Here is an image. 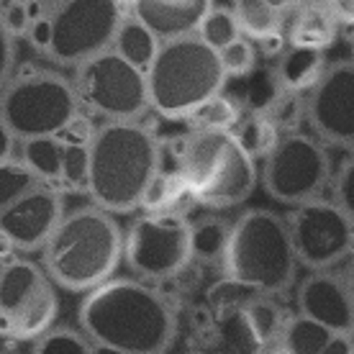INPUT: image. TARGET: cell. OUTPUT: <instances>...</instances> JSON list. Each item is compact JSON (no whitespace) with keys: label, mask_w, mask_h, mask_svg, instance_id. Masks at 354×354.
I'll use <instances>...</instances> for the list:
<instances>
[{"label":"cell","mask_w":354,"mask_h":354,"mask_svg":"<svg viewBox=\"0 0 354 354\" xmlns=\"http://www.w3.org/2000/svg\"><path fill=\"white\" fill-rule=\"evenodd\" d=\"M77 324L95 346L121 354H167L177 337V308L154 283L111 277L82 295Z\"/></svg>","instance_id":"1"},{"label":"cell","mask_w":354,"mask_h":354,"mask_svg":"<svg viewBox=\"0 0 354 354\" xmlns=\"http://www.w3.org/2000/svg\"><path fill=\"white\" fill-rule=\"evenodd\" d=\"M165 147L142 121H103L90 139V203L121 216L142 208Z\"/></svg>","instance_id":"2"},{"label":"cell","mask_w":354,"mask_h":354,"mask_svg":"<svg viewBox=\"0 0 354 354\" xmlns=\"http://www.w3.org/2000/svg\"><path fill=\"white\" fill-rule=\"evenodd\" d=\"M124 262V229L115 213L90 203L62 216L41 249V265L57 288L90 292L111 280Z\"/></svg>","instance_id":"3"},{"label":"cell","mask_w":354,"mask_h":354,"mask_svg":"<svg viewBox=\"0 0 354 354\" xmlns=\"http://www.w3.org/2000/svg\"><path fill=\"white\" fill-rule=\"evenodd\" d=\"M298 257L288 218L265 208L239 213L229 229L221 270L226 283L252 292L283 295L298 274Z\"/></svg>","instance_id":"4"},{"label":"cell","mask_w":354,"mask_h":354,"mask_svg":"<svg viewBox=\"0 0 354 354\" xmlns=\"http://www.w3.org/2000/svg\"><path fill=\"white\" fill-rule=\"evenodd\" d=\"M226 72L216 49L198 34L162 41L147 70L151 111L167 121H185L198 106L226 88Z\"/></svg>","instance_id":"5"},{"label":"cell","mask_w":354,"mask_h":354,"mask_svg":"<svg viewBox=\"0 0 354 354\" xmlns=\"http://www.w3.org/2000/svg\"><path fill=\"white\" fill-rule=\"evenodd\" d=\"M124 8L115 0H62L49 13L36 16L28 44L59 67H77L113 46Z\"/></svg>","instance_id":"6"},{"label":"cell","mask_w":354,"mask_h":354,"mask_svg":"<svg viewBox=\"0 0 354 354\" xmlns=\"http://www.w3.org/2000/svg\"><path fill=\"white\" fill-rule=\"evenodd\" d=\"M82 113L72 77L46 67L13 72L0 90V118L18 142L64 131Z\"/></svg>","instance_id":"7"},{"label":"cell","mask_w":354,"mask_h":354,"mask_svg":"<svg viewBox=\"0 0 354 354\" xmlns=\"http://www.w3.org/2000/svg\"><path fill=\"white\" fill-rule=\"evenodd\" d=\"M193 259V221L185 213H142L124 231V262L139 280H175Z\"/></svg>","instance_id":"8"},{"label":"cell","mask_w":354,"mask_h":354,"mask_svg":"<svg viewBox=\"0 0 354 354\" xmlns=\"http://www.w3.org/2000/svg\"><path fill=\"white\" fill-rule=\"evenodd\" d=\"M72 85L82 111L103 121H142V115L151 111L147 72L126 62L113 49L77 64Z\"/></svg>","instance_id":"9"},{"label":"cell","mask_w":354,"mask_h":354,"mask_svg":"<svg viewBox=\"0 0 354 354\" xmlns=\"http://www.w3.org/2000/svg\"><path fill=\"white\" fill-rule=\"evenodd\" d=\"M59 295L44 265L13 257L0 265V337L36 342L57 326Z\"/></svg>","instance_id":"10"},{"label":"cell","mask_w":354,"mask_h":354,"mask_svg":"<svg viewBox=\"0 0 354 354\" xmlns=\"http://www.w3.org/2000/svg\"><path fill=\"white\" fill-rule=\"evenodd\" d=\"M331 177L334 175L326 144L306 131L283 133L259 167L265 193L290 208L321 198Z\"/></svg>","instance_id":"11"},{"label":"cell","mask_w":354,"mask_h":354,"mask_svg":"<svg viewBox=\"0 0 354 354\" xmlns=\"http://www.w3.org/2000/svg\"><path fill=\"white\" fill-rule=\"evenodd\" d=\"M288 218L295 257L306 270H337L354 257V221L334 198L292 205Z\"/></svg>","instance_id":"12"},{"label":"cell","mask_w":354,"mask_h":354,"mask_svg":"<svg viewBox=\"0 0 354 354\" xmlns=\"http://www.w3.org/2000/svg\"><path fill=\"white\" fill-rule=\"evenodd\" d=\"M306 124L326 147L354 149V62L328 64L306 93Z\"/></svg>","instance_id":"13"},{"label":"cell","mask_w":354,"mask_h":354,"mask_svg":"<svg viewBox=\"0 0 354 354\" xmlns=\"http://www.w3.org/2000/svg\"><path fill=\"white\" fill-rule=\"evenodd\" d=\"M64 213L62 190L39 183L0 211V229L13 239L18 252H41Z\"/></svg>","instance_id":"14"},{"label":"cell","mask_w":354,"mask_h":354,"mask_svg":"<svg viewBox=\"0 0 354 354\" xmlns=\"http://www.w3.org/2000/svg\"><path fill=\"white\" fill-rule=\"evenodd\" d=\"M298 313L319 321L334 334L354 337V298L344 270H310L295 290Z\"/></svg>","instance_id":"15"},{"label":"cell","mask_w":354,"mask_h":354,"mask_svg":"<svg viewBox=\"0 0 354 354\" xmlns=\"http://www.w3.org/2000/svg\"><path fill=\"white\" fill-rule=\"evenodd\" d=\"M257 183V160L231 136V144L223 154V160L218 162V167H216L211 180L205 183L203 190L195 193L193 201L203 208H211V211H229V208L247 203Z\"/></svg>","instance_id":"16"},{"label":"cell","mask_w":354,"mask_h":354,"mask_svg":"<svg viewBox=\"0 0 354 354\" xmlns=\"http://www.w3.org/2000/svg\"><path fill=\"white\" fill-rule=\"evenodd\" d=\"M213 6L216 0H136L131 10L162 41H172L198 34Z\"/></svg>","instance_id":"17"},{"label":"cell","mask_w":354,"mask_h":354,"mask_svg":"<svg viewBox=\"0 0 354 354\" xmlns=\"http://www.w3.org/2000/svg\"><path fill=\"white\" fill-rule=\"evenodd\" d=\"M326 67H328L326 52L308 49V46L288 44L283 52H280V57L274 59L272 77H274L277 90L306 95V93L321 80V75H324Z\"/></svg>","instance_id":"18"},{"label":"cell","mask_w":354,"mask_h":354,"mask_svg":"<svg viewBox=\"0 0 354 354\" xmlns=\"http://www.w3.org/2000/svg\"><path fill=\"white\" fill-rule=\"evenodd\" d=\"M295 16L288 28V44L308 46L326 52L339 39V21L331 16V10L324 8L319 0H306L295 6Z\"/></svg>","instance_id":"19"},{"label":"cell","mask_w":354,"mask_h":354,"mask_svg":"<svg viewBox=\"0 0 354 354\" xmlns=\"http://www.w3.org/2000/svg\"><path fill=\"white\" fill-rule=\"evenodd\" d=\"M21 160L26 162L28 169L34 172L41 183L59 187L67 162V139L64 133H52V136H36L21 142Z\"/></svg>","instance_id":"20"},{"label":"cell","mask_w":354,"mask_h":354,"mask_svg":"<svg viewBox=\"0 0 354 354\" xmlns=\"http://www.w3.org/2000/svg\"><path fill=\"white\" fill-rule=\"evenodd\" d=\"M111 49L121 54L126 62H131L133 67H139V70L147 72L151 67V62L157 59V54H160L162 39L154 34L149 26H144L136 16H131V18L124 16L121 26L115 31V39Z\"/></svg>","instance_id":"21"},{"label":"cell","mask_w":354,"mask_h":354,"mask_svg":"<svg viewBox=\"0 0 354 354\" xmlns=\"http://www.w3.org/2000/svg\"><path fill=\"white\" fill-rule=\"evenodd\" d=\"M234 16L239 21L241 34L252 41H270L277 39L283 26V13L270 8L265 0H231Z\"/></svg>","instance_id":"22"},{"label":"cell","mask_w":354,"mask_h":354,"mask_svg":"<svg viewBox=\"0 0 354 354\" xmlns=\"http://www.w3.org/2000/svg\"><path fill=\"white\" fill-rule=\"evenodd\" d=\"M331 337H334L331 328L303 316V313H295V316H288L277 344L290 354H321V349L331 342Z\"/></svg>","instance_id":"23"},{"label":"cell","mask_w":354,"mask_h":354,"mask_svg":"<svg viewBox=\"0 0 354 354\" xmlns=\"http://www.w3.org/2000/svg\"><path fill=\"white\" fill-rule=\"evenodd\" d=\"M244 115L241 103L229 93H216L208 97L203 106H198L193 113L185 118V124L190 129H208V131H234V126L239 124V118Z\"/></svg>","instance_id":"24"},{"label":"cell","mask_w":354,"mask_h":354,"mask_svg":"<svg viewBox=\"0 0 354 354\" xmlns=\"http://www.w3.org/2000/svg\"><path fill=\"white\" fill-rule=\"evenodd\" d=\"M183 201H193V195L187 190L185 180L180 177V172H177V169H160V172L154 175V180L149 183V187H147V193H144L142 211L144 213L177 211Z\"/></svg>","instance_id":"25"},{"label":"cell","mask_w":354,"mask_h":354,"mask_svg":"<svg viewBox=\"0 0 354 354\" xmlns=\"http://www.w3.org/2000/svg\"><path fill=\"white\" fill-rule=\"evenodd\" d=\"M231 133H234V139H236L254 160H265L267 154L272 151L274 144H277V139L283 136V133L277 131V126L267 118L265 111L244 113Z\"/></svg>","instance_id":"26"},{"label":"cell","mask_w":354,"mask_h":354,"mask_svg":"<svg viewBox=\"0 0 354 354\" xmlns=\"http://www.w3.org/2000/svg\"><path fill=\"white\" fill-rule=\"evenodd\" d=\"M277 295H267V292H254L252 298L241 303L244 310H247L249 321H252V326L254 331L259 334V339L265 342V346H272L280 342V334H283L285 328V310L280 308V303L274 301Z\"/></svg>","instance_id":"27"},{"label":"cell","mask_w":354,"mask_h":354,"mask_svg":"<svg viewBox=\"0 0 354 354\" xmlns=\"http://www.w3.org/2000/svg\"><path fill=\"white\" fill-rule=\"evenodd\" d=\"M231 223L218 216H203L193 221V257L201 262H218L221 265L223 249L229 241Z\"/></svg>","instance_id":"28"},{"label":"cell","mask_w":354,"mask_h":354,"mask_svg":"<svg viewBox=\"0 0 354 354\" xmlns=\"http://www.w3.org/2000/svg\"><path fill=\"white\" fill-rule=\"evenodd\" d=\"M31 354H97L95 344L85 337L82 328L54 326L34 342Z\"/></svg>","instance_id":"29"},{"label":"cell","mask_w":354,"mask_h":354,"mask_svg":"<svg viewBox=\"0 0 354 354\" xmlns=\"http://www.w3.org/2000/svg\"><path fill=\"white\" fill-rule=\"evenodd\" d=\"M198 36L203 39L205 44L221 52L229 44H234L236 39H241L239 21L234 16V8H221V6H213V10L203 18V24L198 28Z\"/></svg>","instance_id":"30"},{"label":"cell","mask_w":354,"mask_h":354,"mask_svg":"<svg viewBox=\"0 0 354 354\" xmlns=\"http://www.w3.org/2000/svg\"><path fill=\"white\" fill-rule=\"evenodd\" d=\"M41 180L28 169V165L21 157L0 162V211H6L13 201H18L24 193H28Z\"/></svg>","instance_id":"31"},{"label":"cell","mask_w":354,"mask_h":354,"mask_svg":"<svg viewBox=\"0 0 354 354\" xmlns=\"http://www.w3.org/2000/svg\"><path fill=\"white\" fill-rule=\"evenodd\" d=\"M265 113H267V118L277 126L280 133L298 131V126L306 121V95L277 90L272 100L267 103Z\"/></svg>","instance_id":"32"},{"label":"cell","mask_w":354,"mask_h":354,"mask_svg":"<svg viewBox=\"0 0 354 354\" xmlns=\"http://www.w3.org/2000/svg\"><path fill=\"white\" fill-rule=\"evenodd\" d=\"M218 57H221L226 77H247V75H252L254 67H257V46H254V41L247 39V36H241L234 44L221 49Z\"/></svg>","instance_id":"33"},{"label":"cell","mask_w":354,"mask_h":354,"mask_svg":"<svg viewBox=\"0 0 354 354\" xmlns=\"http://www.w3.org/2000/svg\"><path fill=\"white\" fill-rule=\"evenodd\" d=\"M31 18V0H0V26L13 39L28 36Z\"/></svg>","instance_id":"34"},{"label":"cell","mask_w":354,"mask_h":354,"mask_svg":"<svg viewBox=\"0 0 354 354\" xmlns=\"http://www.w3.org/2000/svg\"><path fill=\"white\" fill-rule=\"evenodd\" d=\"M331 198L354 221V154H349L331 177Z\"/></svg>","instance_id":"35"},{"label":"cell","mask_w":354,"mask_h":354,"mask_svg":"<svg viewBox=\"0 0 354 354\" xmlns=\"http://www.w3.org/2000/svg\"><path fill=\"white\" fill-rule=\"evenodd\" d=\"M16 72V39L0 26V90Z\"/></svg>","instance_id":"36"},{"label":"cell","mask_w":354,"mask_h":354,"mask_svg":"<svg viewBox=\"0 0 354 354\" xmlns=\"http://www.w3.org/2000/svg\"><path fill=\"white\" fill-rule=\"evenodd\" d=\"M319 3L331 10V16L339 21V26L354 28V0H319Z\"/></svg>","instance_id":"37"},{"label":"cell","mask_w":354,"mask_h":354,"mask_svg":"<svg viewBox=\"0 0 354 354\" xmlns=\"http://www.w3.org/2000/svg\"><path fill=\"white\" fill-rule=\"evenodd\" d=\"M16 144H18L16 133L10 131V126L0 118V162L16 157Z\"/></svg>","instance_id":"38"},{"label":"cell","mask_w":354,"mask_h":354,"mask_svg":"<svg viewBox=\"0 0 354 354\" xmlns=\"http://www.w3.org/2000/svg\"><path fill=\"white\" fill-rule=\"evenodd\" d=\"M352 346L354 337H349V334H334L331 342L321 349V354H352Z\"/></svg>","instance_id":"39"},{"label":"cell","mask_w":354,"mask_h":354,"mask_svg":"<svg viewBox=\"0 0 354 354\" xmlns=\"http://www.w3.org/2000/svg\"><path fill=\"white\" fill-rule=\"evenodd\" d=\"M16 252H18V249H16V244H13V239H10L6 231L0 229V265L16 257Z\"/></svg>","instance_id":"40"},{"label":"cell","mask_w":354,"mask_h":354,"mask_svg":"<svg viewBox=\"0 0 354 354\" xmlns=\"http://www.w3.org/2000/svg\"><path fill=\"white\" fill-rule=\"evenodd\" d=\"M57 3H62V0H31V16H44V13H49V10L57 6ZM31 18V21H34Z\"/></svg>","instance_id":"41"},{"label":"cell","mask_w":354,"mask_h":354,"mask_svg":"<svg viewBox=\"0 0 354 354\" xmlns=\"http://www.w3.org/2000/svg\"><path fill=\"white\" fill-rule=\"evenodd\" d=\"M344 277L346 283H349V290H352V298H354V257L344 265Z\"/></svg>","instance_id":"42"},{"label":"cell","mask_w":354,"mask_h":354,"mask_svg":"<svg viewBox=\"0 0 354 354\" xmlns=\"http://www.w3.org/2000/svg\"><path fill=\"white\" fill-rule=\"evenodd\" d=\"M267 6H270V8H274L277 10V13H285V10L288 8H292L290 6V0H265Z\"/></svg>","instance_id":"43"},{"label":"cell","mask_w":354,"mask_h":354,"mask_svg":"<svg viewBox=\"0 0 354 354\" xmlns=\"http://www.w3.org/2000/svg\"><path fill=\"white\" fill-rule=\"evenodd\" d=\"M262 354H290V352H288V349H283L280 344H272V346H267Z\"/></svg>","instance_id":"44"},{"label":"cell","mask_w":354,"mask_h":354,"mask_svg":"<svg viewBox=\"0 0 354 354\" xmlns=\"http://www.w3.org/2000/svg\"><path fill=\"white\" fill-rule=\"evenodd\" d=\"M115 3H118L121 8H133V6H136V0H115Z\"/></svg>","instance_id":"45"},{"label":"cell","mask_w":354,"mask_h":354,"mask_svg":"<svg viewBox=\"0 0 354 354\" xmlns=\"http://www.w3.org/2000/svg\"><path fill=\"white\" fill-rule=\"evenodd\" d=\"M349 52H352V62H354V28L352 34H349Z\"/></svg>","instance_id":"46"},{"label":"cell","mask_w":354,"mask_h":354,"mask_svg":"<svg viewBox=\"0 0 354 354\" xmlns=\"http://www.w3.org/2000/svg\"><path fill=\"white\" fill-rule=\"evenodd\" d=\"M97 354H121V352H113V349H103V346H95Z\"/></svg>","instance_id":"47"},{"label":"cell","mask_w":354,"mask_h":354,"mask_svg":"<svg viewBox=\"0 0 354 354\" xmlns=\"http://www.w3.org/2000/svg\"><path fill=\"white\" fill-rule=\"evenodd\" d=\"M301 3H306V0H290V6L295 8V6H301Z\"/></svg>","instance_id":"48"},{"label":"cell","mask_w":354,"mask_h":354,"mask_svg":"<svg viewBox=\"0 0 354 354\" xmlns=\"http://www.w3.org/2000/svg\"><path fill=\"white\" fill-rule=\"evenodd\" d=\"M352 354H354V346H352Z\"/></svg>","instance_id":"49"}]
</instances>
